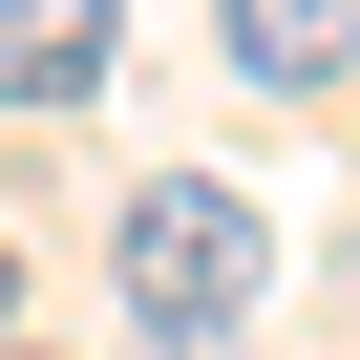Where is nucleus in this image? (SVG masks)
<instances>
[{
  "mask_svg": "<svg viewBox=\"0 0 360 360\" xmlns=\"http://www.w3.org/2000/svg\"><path fill=\"white\" fill-rule=\"evenodd\" d=\"M106 297L148 360H233V318L276 297V212L233 191V169H148V191L106 212Z\"/></svg>",
  "mask_w": 360,
  "mask_h": 360,
  "instance_id": "nucleus-1",
  "label": "nucleus"
},
{
  "mask_svg": "<svg viewBox=\"0 0 360 360\" xmlns=\"http://www.w3.org/2000/svg\"><path fill=\"white\" fill-rule=\"evenodd\" d=\"M212 64L276 85V106H318V85H360V0H212Z\"/></svg>",
  "mask_w": 360,
  "mask_h": 360,
  "instance_id": "nucleus-2",
  "label": "nucleus"
},
{
  "mask_svg": "<svg viewBox=\"0 0 360 360\" xmlns=\"http://www.w3.org/2000/svg\"><path fill=\"white\" fill-rule=\"evenodd\" d=\"M106 43H127L106 0H0V106H85V85H106Z\"/></svg>",
  "mask_w": 360,
  "mask_h": 360,
  "instance_id": "nucleus-3",
  "label": "nucleus"
},
{
  "mask_svg": "<svg viewBox=\"0 0 360 360\" xmlns=\"http://www.w3.org/2000/svg\"><path fill=\"white\" fill-rule=\"evenodd\" d=\"M0 339H22V255H0Z\"/></svg>",
  "mask_w": 360,
  "mask_h": 360,
  "instance_id": "nucleus-4",
  "label": "nucleus"
},
{
  "mask_svg": "<svg viewBox=\"0 0 360 360\" xmlns=\"http://www.w3.org/2000/svg\"><path fill=\"white\" fill-rule=\"evenodd\" d=\"M0 360H22V339H0Z\"/></svg>",
  "mask_w": 360,
  "mask_h": 360,
  "instance_id": "nucleus-5",
  "label": "nucleus"
}]
</instances>
